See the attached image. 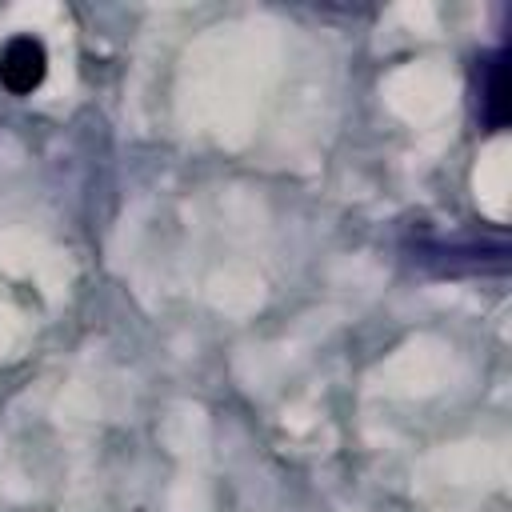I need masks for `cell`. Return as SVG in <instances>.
<instances>
[{"mask_svg": "<svg viewBox=\"0 0 512 512\" xmlns=\"http://www.w3.org/2000/svg\"><path fill=\"white\" fill-rule=\"evenodd\" d=\"M48 76V48L36 36H12L0 48V84L12 96H28Z\"/></svg>", "mask_w": 512, "mask_h": 512, "instance_id": "cell-1", "label": "cell"}, {"mask_svg": "<svg viewBox=\"0 0 512 512\" xmlns=\"http://www.w3.org/2000/svg\"><path fill=\"white\" fill-rule=\"evenodd\" d=\"M480 116L488 132H500L512 116V80H508V48H496L484 56L480 76Z\"/></svg>", "mask_w": 512, "mask_h": 512, "instance_id": "cell-2", "label": "cell"}]
</instances>
